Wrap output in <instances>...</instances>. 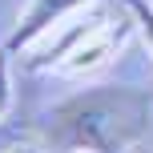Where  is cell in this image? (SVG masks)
I'll use <instances>...</instances> for the list:
<instances>
[{
    "label": "cell",
    "mask_w": 153,
    "mask_h": 153,
    "mask_svg": "<svg viewBox=\"0 0 153 153\" xmlns=\"http://www.w3.org/2000/svg\"><path fill=\"white\" fill-rule=\"evenodd\" d=\"M153 97L133 85H89L48 117V141L61 153H125L149 129Z\"/></svg>",
    "instance_id": "obj_1"
},
{
    "label": "cell",
    "mask_w": 153,
    "mask_h": 153,
    "mask_svg": "<svg viewBox=\"0 0 153 153\" xmlns=\"http://www.w3.org/2000/svg\"><path fill=\"white\" fill-rule=\"evenodd\" d=\"M133 16L141 20V28H145V36L153 40V12H149L145 4H141V0H133Z\"/></svg>",
    "instance_id": "obj_5"
},
{
    "label": "cell",
    "mask_w": 153,
    "mask_h": 153,
    "mask_svg": "<svg viewBox=\"0 0 153 153\" xmlns=\"http://www.w3.org/2000/svg\"><path fill=\"white\" fill-rule=\"evenodd\" d=\"M8 105H12V76H8V61L0 56V117L8 113Z\"/></svg>",
    "instance_id": "obj_4"
},
{
    "label": "cell",
    "mask_w": 153,
    "mask_h": 153,
    "mask_svg": "<svg viewBox=\"0 0 153 153\" xmlns=\"http://www.w3.org/2000/svg\"><path fill=\"white\" fill-rule=\"evenodd\" d=\"M117 48H121V36H117V32L109 28L105 20H101L93 32H85V36H81V40H76V45L69 48V53L61 56L56 73H69V76L97 73L101 65H109V56H117Z\"/></svg>",
    "instance_id": "obj_2"
},
{
    "label": "cell",
    "mask_w": 153,
    "mask_h": 153,
    "mask_svg": "<svg viewBox=\"0 0 153 153\" xmlns=\"http://www.w3.org/2000/svg\"><path fill=\"white\" fill-rule=\"evenodd\" d=\"M97 4V0H32L20 16V28L12 32V48H28L32 40H40L48 28H56L61 20H69L73 12Z\"/></svg>",
    "instance_id": "obj_3"
},
{
    "label": "cell",
    "mask_w": 153,
    "mask_h": 153,
    "mask_svg": "<svg viewBox=\"0 0 153 153\" xmlns=\"http://www.w3.org/2000/svg\"><path fill=\"white\" fill-rule=\"evenodd\" d=\"M0 153H40L36 145H8V149H0Z\"/></svg>",
    "instance_id": "obj_6"
}]
</instances>
